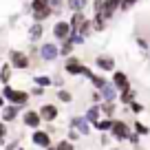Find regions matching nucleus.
<instances>
[{"label":"nucleus","mask_w":150,"mask_h":150,"mask_svg":"<svg viewBox=\"0 0 150 150\" xmlns=\"http://www.w3.org/2000/svg\"><path fill=\"white\" fill-rule=\"evenodd\" d=\"M69 22H71V29H73L71 33H77V31H80V27L86 22V16L82 13V11H80V13H73V18H71Z\"/></svg>","instance_id":"obj_18"},{"label":"nucleus","mask_w":150,"mask_h":150,"mask_svg":"<svg viewBox=\"0 0 150 150\" xmlns=\"http://www.w3.org/2000/svg\"><path fill=\"white\" fill-rule=\"evenodd\" d=\"M51 13H55L51 7H47V9H42V11H33V20H35V22H42V20H47Z\"/></svg>","instance_id":"obj_24"},{"label":"nucleus","mask_w":150,"mask_h":150,"mask_svg":"<svg viewBox=\"0 0 150 150\" xmlns=\"http://www.w3.org/2000/svg\"><path fill=\"white\" fill-rule=\"evenodd\" d=\"M84 117H86V122H88V124H93V126H95V124L102 119V108H99V104H93V106L86 108Z\"/></svg>","instance_id":"obj_13"},{"label":"nucleus","mask_w":150,"mask_h":150,"mask_svg":"<svg viewBox=\"0 0 150 150\" xmlns=\"http://www.w3.org/2000/svg\"><path fill=\"white\" fill-rule=\"evenodd\" d=\"M112 84H115V88H117L119 93L132 88V86H130V80H128V75L124 73V71H115V73H112Z\"/></svg>","instance_id":"obj_8"},{"label":"nucleus","mask_w":150,"mask_h":150,"mask_svg":"<svg viewBox=\"0 0 150 150\" xmlns=\"http://www.w3.org/2000/svg\"><path fill=\"white\" fill-rule=\"evenodd\" d=\"M80 132H77V130H73V128H69V137H66V139H69V141H77V139H80Z\"/></svg>","instance_id":"obj_35"},{"label":"nucleus","mask_w":150,"mask_h":150,"mask_svg":"<svg viewBox=\"0 0 150 150\" xmlns=\"http://www.w3.org/2000/svg\"><path fill=\"white\" fill-rule=\"evenodd\" d=\"M112 124H115V119H110V117H102L97 124H95V128H97L99 132H110V130H112Z\"/></svg>","instance_id":"obj_19"},{"label":"nucleus","mask_w":150,"mask_h":150,"mask_svg":"<svg viewBox=\"0 0 150 150\" xmlns=\"http://www.w3.org/2000/svg\"><path fill=\"white\" fill-rule=\"evenodd\" d=\"M33 84H35V86H42V88H47V86L53 84V80L49 77V75H33Z\"/></svg>","instance_id":"obj_22"},{"label":"nucleus","mask_w":150,"mask_h":150,"mask_svg":"<svg viewBox=\"0 0 150 150\" xmlns=\"http://www.w3.org/2000/svg\"><path fill=\"white\" fill-rule=\"evenodd\" d=\"M93 29L95 31H104V29H106V18H104L102 13L93 16Z\"/></svg>","instance_id":"obj_25"},{"label":"nucleus","mask_w":150,"mask_h":150,"mask_svg":"<svg viewBox=\"0 0 150 150\" xmlns=\"http://www.w3.org/2000/svg\"><path fill=\"white\" fill-rule=\"evenodd\" d=\"M91 84H93L97 91H102L104 86L108 84V82H106V77H104V75H97V73H95V75H93V80H91Z\"/></svg>","instance_id":"obj_26"},{"label":"nucleus","mask_w":150,"mask_h":150,"mask_svg":"<svg viewBox=\"0 0 150 150\" xmlns=\"http://www.w3.org/2000/svg\"><path fill=\"white\" fill-rule=\"evenodd\" d=\"M47 7H51V0H31L33 11H42V9H47Z\"/></svg>","instance_id":"obj_27"},{"label":"nucleus","mask_w":150,"mask_h":150,"mask_svg":"<svg viewBox=\"0 0 150 150\" xmlns=\"http://www.w3.org/2000/svg\"><path fill=\"white\" fill-rule=\"evenodd\" d=\"M95 66H97L99 71H104V73H106V71H112V73H115V57L112 55H97L95 57Z\"/></svg>","instance_id":"obj_10"},{"label":"nucleus","mask_w":150,"mask_h":150,"mask_svg":"<svg viewBox=\"0 0 150 150\" xmlns=\"http://www.w3.org/2000/svg\"><path fill=\"white\" fill-rule=\"evenodd\" d=\"M22 124L27 128H33V130H38L40 128V124H42V115H40V110H24V115H22Z\"/></svg>","instance_id":"obj_4"},{"label":"nucleus","mask_w":150,"mask_h":150,"mask_svg":"<svg viewBox=\"0 0 150 150\" xmlns=\"http://www.w3.org/2000/svg\"><path fill=\"white\" fill-rule=\"evenodd\" d=\"M99 93H102V99H104V102H117V93H119V91L115 88V84H112V82H108V84L104 86Z\"/></svg>","instance_id":"obj_15"},{"label":"nucleus","mask_w":150,"mask_h":150,"mask_svg":"<svg viewBox=\"0 0 150 150\" xmlns=\"http://www.w3.org/2000/svg\"><path fill=\"white\" fill-rule=\"evenodd\" d=\"M5 102H7V99H5V97H2V95H0V110H2V108H5V106H7V104H5Z\"/></svg>","instance_id":"obj_43"},{"label":"nucleus","mask_w":150,"mask_h":150,"mask_svg":"<svg viewBox=\"0 0 150 150\" xmlns=\"http://www.w3.org/2000/svg\"><path fill=\"white\" fill-rule=\"evenodd\" d=\"M55 148H57V150H75V148H73V141H69V139H60V141L55 144Z\"/></svg>","instance_id":"obj_32"},{"label":"nucleus","mask_w":150,"mask_h":150,"mask_svg":"<svg viewBox=\"0 0 150 150\" xmlns=\"http://www.w3.org/2000/svg\"><path fill=\"white\" fill-rule=\"evenodd\" d=\"M57 99H60V102H64V104H71V102H73V95H71V91L60 88V91H57Z\"/></svg>","instance_id":"obj_29"},{"label":"nucleus","mask_w":150,"mask_h":150,"mask_svg":"<svg viewBox=\"0 0 150 150\" xmlns=\"http://www.w3.org/2000/svg\"><path fill=\"white\" fill-rule=\"evenodd\" d=\"M91 29H93V22H91V20H86V22L80 27V31H77V33H80L82 38H86V35H91Z\"/></svg>","instance_id":"obj_31"},{"label":"nucleus","mask_w":150,"mask_h":150,"mask_svg":"<svg viewBox=\"0 0 150 150\" xmlns=\"http://www.w3.org/2000/svg\"><path fill=\"white\" fill-rule=\"evenodd\" d=\"M137 44H139L141 49H148V44H150V42H146V40H141V38H137Z\"/></svg>","instance_id":"obj_42"},{"label":"nucleus","mask_w":150,"mask_h":150,"mask_svg":"<svg viewBox=\"0 0 150 150\" xmlns=\"http://www.w3.org/2000/svg\"><path fill=\"white\" fill-rule=\"evenodd\" d=\"M71 22H66V20H60V22H55V27H53V35H55V40H62V42H66L71 38Z\"/></svg>","instance_id":"obj_5"},{"label":"nucleus","mask_w":150,"mask_h":150,"mask_svg":"<svg viewBox=\"0 0 150 150\" xmlns=\"http://www.w3.org/2000/svg\"><path fill=\"white\" fill-rule=\"evenodd\" d=\"M139 137H141V135H137V132H132V135H130V139H128V141H130L132 146H139Z\"/></svg>","instance_id":"obj_39"},{"label":"nucleus","mask_w":150,"mask_h":150,"mask_svg":"<svg viewBox=\"0 0 150 150\" xmlns=\"http://www.w3.org/2000/svg\"><path fill=\"white\" fill-rule=\"evenodd\" d=\"M132 102H137V91L135 88H128V91H124V93H119V104L130 106Z\"/></svg>","instance_id":"obj_17"},{"label":"nucleus","mask_w":150,"mask_h":150,"mask_svg":"<svg viewBox=\"0 0 150 150\" xmlns=\"http://www.w3.org/2000/svg\"><path fill=\"white\" fill-rule=\"evenodd\" d=\"M11 75H13V66L11 64H2V69H0V82L7 86L11 82Z\"/></svg>","instance_id":"obj_20"},{"label":"nucleus","mask_w":150,"mask_h":150,"mask_svg":"<svg viewBox=\"0 0 150 150\" xmlns=\"http://www.w3.org/2000/svg\"><path fill=\"white\" fill-rule=\"evenodd\" d=\"M110 150H122V148H110Z\"/></svg>","instance_id":"obj_45"},{"label":"nucleus","mask_w":150,"mask_h":150,"mask_svg":"<svg viewBox=\"0 0 150 150\" xmlns=\"http://www.w3.org/2000/svg\"><path fill=\"white\" fill-rule=\"evenodd\" d=\"M66 7H69L71 11H75V13H80L86 7V0H66Z\"/></svg>","instance_id":"obj_23"},{"label":"nucleus","mask_w":150,"mask_h":150,"mask_svg":"<svg viewBox=\"0 0 150 150\" xmlns=\"http://www.w3.org/2000/svg\"><path fill=\"white\" fill-rule=\"evenodd\" d=\"M132 128H135V132H137V135H141V137L150 135V128L146 126V124H141V122H135V124H132Z\"/></svg>","instance_id":"obj_30"},{"label":"nucleus","mask_w":150,"mask_h":150,"mask_svg":"<svg viewBox=\"0 0 150 150\" xmlns=\"http://www.w3.org/2000/svg\"><path fill=\"white\" fill-rule=\"evenodd\" d=\"M29 97H31V93H27V91H13L9 104H16L18 108H24L29 104Z\"/></svg>","instance_id":"obj_12"},{"label":"nucleus","mask_w":150,"mask_h":150,"mask_svg":"<svg viewBox=\"0 0 150 150\" xmlns=\"http://www.w3.org/2000/svg\"><path fill=\"white\" fill-rule=\"evenodd\" d=\"M47 150H57V148H55V146H51V148H47Z\"/></svg>","instance_id":"obj_44"},{"label":"nucleus","mask_w":150,"mask_h":150,"mask_svg":"<svg viewBox=\"0 0 150 150\" xmlns=\"http://www.w3.org/2000/svg\"><path fill=\"white\" fill-rule=\"evenodd\" d=\"M135 2H139V0H124V5H122V9L126 11V9H130L132 5H135Z\"/></svg>","instance_id":"obj_40"},{"label":"nucleus","mask_w":150,"mask_h":150,"mask_svg":"<svg viewBox=\"0 0 150 150\" xmlns=\"http://www.w3.org/2000/svg\"><path fill=\"white\" fill-rule=\"evenodd\" d=\"M99 108H102V115H104V117L115 119L112 115L117 112V102H102V104H99Z\"/></svg>","instance_id":"obj_16"},{"label":"nucleus","mask_w":150,"mask_h":150,"mask_svg":"<svg viewBox=\"0 0 150 150\" xmlns=\"http://www.w3.org/2000/svg\"><path fill=\"white\" fill-rule=\"evenodd\" d=\"M132 135L130 126H128V122H124V119H115V124H112V130H110V137L117 141H128Z\"/></svg>","instance_id":"obj_1"},{"label":"nucleus","mask_w":150,"mask_h":150,"mask_svg":"<svg viewBox=\"0 0 150 150\" xmlns=\"http://www.w3.org/2000/svg\"><path fill=\"white\" fill-rule=\"evenodd\" d=\"M31 95H35V97H40V95H44V88H42V86H35V88L31 91Z\"/></svg>","instance_id":"obj_41"},{"label":"nucleus","mask_w":150,"mask_h":150,"mask_svg":"<svg viewBox=\"0 0 150 150\" xmlns=\"http://www.w3.org/2000/svg\"><path fill=\"white\" fill-rule=\"evenodd\" d=\"M64 2H66V0H51V9H53V11H57L62 5H64Z\"/></svg>","instance_id":"obj_38"},{"label":"nucleus","mask_w":150,"mask_h":150,"mask_svg":"<svg viewBox=\"0 0 150 150\" xmlns=\"http://www.w3.org/2000/svg\"><path fill=\"white\" fill-rule=\"evenodd\" d=\"M130 110L135 112V115H139V112L146 110V106H144V104H139V102H132V104H130Z\"/></svg>","instance_id":"obj_34"},{"label":"nucleus","mask_w":150,"mask_h":150,"mask_svg":"<svg viewBox=\"0 0 150 150\" xmlns=\"http://www.w3.org/2000/svg\"><path fill=\"white\" fill-rule=\"evenodd\" d=\"M84 69L86 66L82 64L77 57H66V64H64V73H69V75H84Z\"/></svg>","instance_id":"obj_7"},{"label":"nucleus","mask_w":150,"mask_h":150,"mask_svg":"<svg viewBox=\"0 0 150 150\" xmlns=\"http://www.w3.org/2000/svg\"><path fill=\"white\" fill-rule=\"evenodd\" d=\"M73 47H75V44L71 42V40L62 42V47H60V55H64V57H71V53H73Z\"/></svg>","instance_id":"obj_28"},{"label":"nucleus","mask_w":150,"mask_h":150,"mask_svg":"<svg viewBox=\"0 0 150 150\" xmlns=\"http://www.w3.org/2000/svg\"><path fill=\"white\" fill-rule=\"evenodd\" d=\"M18 112H20V108L16 106V104H7V106L2 108V112H0V117H2L5 124H9V122H13V119L18 117Z\"/></svg>","instance_id":"obj_14"},{"label":"nucleus","mask_w":150,"mask_h":150,"mask_svg":"<svg viewBox=\"0 0 150 150\" xmlns=\"http://www.w3.org/2000/svg\"><path fill=\"white\" fill-rule=\"evenodd\" d=\"M40 115H42V122H55L57 115H60V110H57L55 104H42V108H40Z\"/></svg>","instance_id":"obj_11"},{"label":"nucleus","mask_w":150,"mask_h":150,"mask_svg":"<svg viewBox=\"0 0 150 150\" xmlns=\"http://www.w3.org/2000/svg\"><path fill=\"white\" fill-rule=\"evenodd\" d=\"M9 64L16 66V69H20V71H27L29 66H31V60H29V55H24L22 51H9Z\"/></svg>","instance_id":"obj_3"},{"label":"nucleus","mask_w":150,"mask_h":150,"mask_svg":"<svg viewBox=\"0 0 150 150\" xmlns=\"http://www.w3.org/2000/svg\"><path fill=\"white\" fill-rule=\"evenodd\" d=\"M5 137H7V124H5V122H0V144L5 141Z\"/></svg>","instance_id":"obj_37"},{"label":"nucleus","mask_w":150,"mask_h":150,"mask_svg":"<svg viewBox=\"0 0 150 150\" xmlns=\"http://www.w3.org/2000/svg\"><path fill=\"white\" fill-rule=\"evenodd\" d=\"M42 33H44V29H42V22H35L31 29H29V38H31L33 42H35V40H40V38H42Z\"/></svg>","instance_id":"obj_21"},{"label":"nucleus","mask_w":150,"mask_h":150,"mask_svg":"<svg viewBox=\"0 0 150 150\" xmlns=\"http://www.w3.org/2000/svg\"><path fill=\"white\" fill-rule=\"evenodd\" d=\"M31 144L33 146H38V148H51V132L49 130H40V128H38V130H33L31 132Z\"/></svg>","instance_id":"obj_2"},{"label":"nucleus","mask_w":150,"mask_h":150,"mask_svg":"<svg viewBox=\"0 0 150 150\" xmlns=\"http://www.w3.org/2000/svg\"><path fill=\"white\" fill-rule=\"evenodd\" d=\"M104 7H106V0H93V11H95V16L102 13Z\"/></svg>","instance_id":"obj_33"},{"label":"nucleus","mask_w":150,"mask_h":150,"mask_svg":"<svg viewBox=\"0 0 150 150\" xmlns=\"http://www.w3.org/2000/svg\"><path fill=\"white\" fill-rule=\"evenodd\" d=\"M69 128L77 130L82 137H88V135H91V124L86 122V117H73V119L69 122Z\"/></svg>","instance_id":"obj_6"},{"label":"nucleus","mask_w":150,"mask_h":150,"mask_svg":"<svg viewBox=\"0 0 150 150\" xmlns=\"http://www.w3.org/2000/svg\"><path fill=\"white\" fill-rule=\"evenodd\" d=\"M57 55H60V49H57L53 42H47V44L40 47V57H42L44 62H53Z\"/></svg>","instance_id":"obj_9"},{"label":"nucleus","mask_w":150,"mask_h":150,"mask_svg":"<svg viewBox=\"0 0 150 150\" xmlns=\"http://www.w3.org/2000/svg\"><path fill=\"white\" fill-rule=\"evenodd\" d=\"M11 95H13V88H11V86H9V84H7V86H5V88H2V97H5V99H7V102H9V99H11Z\"/></svg>","instance_id":"obj_36"},{"label":"nucleus","mask_w":150,"mask_h":150,"mask_svg":"<svg viewBox=\"0 0 150 150\" xmlns=\"http://www.w3.org/2000/svg\"><path fill=\"white\" fill-rule=\"evenodd\" d=\"M18 150H22V148H18Z\"/></svg>","instance_id":"obj_46"}]
</instances>
